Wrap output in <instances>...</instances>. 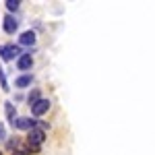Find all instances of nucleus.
Returning a JSON list of instances; mask_svg holds the SVG:
<instances>
[{"label":"nucleus","mask_w":155,"mask_h":155,"mask_svg":"<svg viewBox=\"0 0 155 155\" xmlns=\"http://www.w3.org/2000/svg\"><path fill=\"white\" fill-rule=\"evenodd\" d=\"M44 141H46V132H44V128H33V130H29V134H27V145H29L31 151L39 149Z\"/></svg>","instance_id":"obj_1"},{"label":"nucleus","mask_w":155,"mask_h":155,"mask_svg":"<svg viewBox=\"0 0 155 155\" xmlns=\"http://www.w3.org/2000/svg\"><path fill=\"white\" fill-rule=\"evenodd\" d=\"M25 52H21V48H19V46H12V44H6V46H0V58L2 60H6V62H8V60H12V58H21V56H23Z\"/></svg>","instance_id":"obj_2"},{"label":"nucleus","mask_w":155,"mask_h":155,"mask_svg":"<svg viewBox=\"0 0 155 155\" xmlns=\"http://www.w3.org/2000/svg\"><path fill=\"white\" fill-rule=\"evenodd\" d=\"M2 27H4V33L15 35V31L19 29V21H17L12 15H6V17H4V23H2Z\"/></svg>","instance_id":"obj_3"},{"label":"nucleus","mask_w":155,"mask_h":155,"mask_svg":"<svg viewBox=\"0 0 155 155\" xmlns=\"http://www.w3.org/2000/svg\"><path fill=\"white\" fill-rule=\"evenodd\" d=\"M48 110H50V99H44V97H41L35 106H31V114H33V116H41V114H46Z\"/></svg>","instance_id":"obj_4"},{"label":"nucleus","mask_w":155,"mask_h":155,"mask_svg":"<svg viewBox=\"0 0 155 155\" xmlns=\"http://www.w3.org/2000/svg\"><path fill=\"white\" fill-rule=\"evenodd\" d=\"M33 66V58H31V52H25L21 58L17 60V68L19 71H29Z\"/></svg>","instance_id":"obj_5"},{"label":"nucleus","mask_w":155,"mask_h":155,"mask_svg":"<svg viewBox=\"0 0 155 155\" xmlns=\"http://www.w3.org/2000/svg\"><path fill=\"white\" fill-rule=\"evenodd\" d=\"M4 112H6V120H8V124H11L12 128L17 126V112H15V106H12L11 101H4Z\"/></svg>","instance_id":"obj_6"},{"label":"nucleus","mask_w":155,"mask_h":155,"mask_svg":"<svg viewBox=\"0 0 155 155\" xmlns=\"http://www.w3.org/2000/svg\"><path fill=\"white\" fill-rule=\"evenodd\" d=\"M15 128H19V130H33V128H35V120H31V118H19Z\"/></svg>","instance_id":"obj_7"},{"label":"nucleus","mask_w":155,"mask_h":155,"mask_svg":"<svg viewBox=\"0 0 155 155\" xmlns=\"http://www.w3.org/2000/svg\"><path fill=\"white\" fill-rule=\"evenodd\" d=\"M35 44V33L33 31H25L19 37V46H33Z\"/></svg>","instance_id":"obj_8"},{"label":"nucleus","mask_w":155,"mask_h":155,"mask_svg":"<svg viewBox=\"0 0 155 155\" xmlns=\"http://www.w3.org/2000/svg\"><path fill=\"white\" fill-rule=\"evenodd\" d=\"M31 81H33V77H31V74H21V77L15 81V87L25 89V87H29V85H31Z\"/></svg>","instance_id":"obj_9"},{"label":"nucleus","mask_w":155,"mask_h":155,"mask_svg":"<svg viewBox=\"0 0 155 155\" xmlns=\"http://www.w3.org/2000/svg\"><path fill=\"white\" fill-rule=\"evenodd\" d=\"M39 99H41V97H39V91H37V89H35V91H31V93L27 95V104H29V107H31V106H35Z\"/></svg>","instance_id":"obj_10"},{"label":"nucleus","mask_w":155,"mask_h":155,"mask_svg":"<svg viewBox=\"0 0 155 155\" xmlns=\"http://www.w3.org/2000/svg\"><path fill=\"white\" fill-rule=\"evenodd\" d=\"M4 4H6V8H8L11 12H15L17 8H19V6H21V2H19V0H6Z\"/></svg>","instance_id":"obj_11"},{"label":"nucleus","mask_w":155,"mask_h":155,"mask_svg":"<svg viewBox=\"0 0 155 155\" xmlns=\"http://www.w3.org/2000/svg\"><path fill=\"white\" fill-rule=\"evenodd\" d=\"M0 87H2V91H8V89H11L8 83H6V74H4L2 68H0Z\"/></svg>","instance_id":"obj_12"},{"label":"nucleus","mask_w":155,"mask_h":155,"mask_svg":"<svg viewBox=\"0 0 155 155\" xmlns=\"http://www.w3.org/2000/svg\"><path fill=\"white\" fill-rule=\"evenodd\" d=\"M6 139V132H4V126L0 124V141H4Z\"/></svg>","instance_id":"obj_13"},{"label":"nucleus","mask_w":155,"mask_h":155,"mask_svg":"<svg viewBox=\"0 0 155 155\" xmlns=\"http://www.w3.org/2000/svg\"><path fill=\"white\" fill-rule=\"evenodd\" d=\"M0 155H2V153H0Z\"/></svg>","instance_id":"obj_14"}]
</instances>
